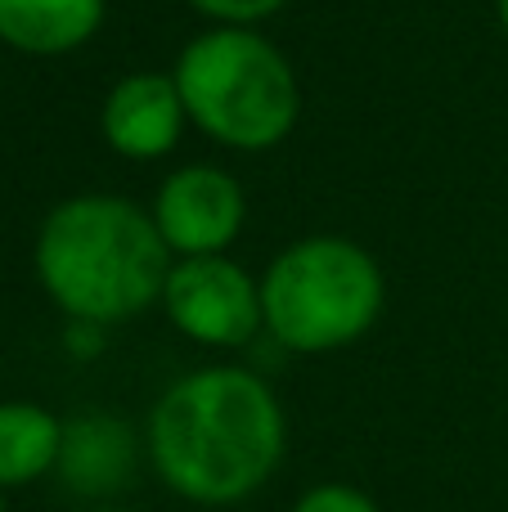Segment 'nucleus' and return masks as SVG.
<instances>
[{"mask_svg":"<svg viewBox=\"0 0 508 512\" xmlns=\"http://www.w3.org/2000/svg\"><path fill=\"white\" fill-rule=\"evenodd\" d=\"M288 454V418L275 387L239 364L176 378L149 409L144 459L176 499L234 508L275 481Z\"/></svg>","mask_w":508,"mask_h":512,"instance_id":"f257e3e1","label":"nucleus"},{"mask_svg":"<svg viewBox=\"0 0 508 512\" xmlns=\"http://www.w3.org/2000/svg\"><path fill=\"white\" fill-rule=\"evenodd\" d=\"M36 274L72 324H126L153 301L171 274L153 212L117 194H81L59 203L36 234Z\"/></svg>","mask_w":508,"mask_h":512,"instance_id":"f03ea898","label":"nucleus"},{"mask_svg":"<svg viewBox=\"0 0 508 512\" xmlns=\"http://www.w3.org/2000/svg\"><path fill=\"white\" fill-rule=\"evenodd\" d=\"M171 77L189 122L225 149H275L302 113V90L288 59L252 27H216L194 36Z\"/></svg>","mask_w":508,"mask_h":512,"instance_id":"7ed1b4c3","label":"nucleus"},{"mask_svg":"<svg viewBox=\"0 0 508 512\" xmlns=\"http://www.w3.org/2000/svg\"><path fill=\"white\" fill-rule=\"evenodd\" d=\"M383 297L378 261L338 234L293 243L261 274L266 333L297 355H329L360 342L383 315Z\"/></svg>","mask_w":508,"mask_h":512,"instance_id":"20e7f679","label":"nucleus"},{"mask_svg":"<svg viewBox=\"0 0 508 512\" xmlns=\"http://www.w3.org/2000/svg\"><path fill=\"white\" fill-rule=\"evenodd\" d=\"M167 319L198 346L234 351L266 328L261 279H252L230 256H176L162 283Z\"/></svg>","mask_w":508,"mask_h":512,"instance_id":"39448f33","label":"nucleus"},{"mask_svg":"<svg viewBox=\"0 0 508 512\" xmlns=\"http://www.w3.org/2000/svg\"><path fill=\"white\" fill-rule=\"evenodd\" d=\"M248 198L221 167H180L153 198V225L171 256H221L239 239Z\"/></svg>","mask_w":508,"mask_h":512,"instance_id":"423d86ee","label":"nucleus"},{"mask_svg":"<svg viewBox=\"0 0 508 512\" xmlns=\"http://www.w3.org/2000/svg\"><path fill=\"white\" fill-rule=\"evenodd\" d=\"M144 459V441L117 414H77L63 418V445L54 477L77 499H113L131 490Z\"/></svg>","mask_w":508,"mask_h":512,"instance_id":"0eeeda50","label":"nucleus"},{"mask_svg":"<svg viewBox=\"0 0 508 512\" xmlns=\"http://www.w3.org/2000/svg\"><path fill=\"white\" fill-rule=\"evenodd\" d=\"M99 122H104V140L113 144L122 158L149 162V158H162V153L176 149L189 113H185L176 77L135 72V77H122L108 90Z\"/></svg>","mask_w":508,"mask_h":512,"instance_id":"6e6552de","label":"nucleus"},{"mask_svg":"<svg viewBox=\"0 0 508 512\" xmlns=\"http://www.w3.org/2000/svg\"><path fill=\"white\" fill-rule=\"evenodd\" d=\"M104 23V0H0V41L23 54H68Z\"/></svg>","mask_w":508,"mask_h":512,"instance_id":"1a4fd4ad","label":"nucleus"},{"mask_svg":"<svg viewBox=\"0 0 508 512\" xmlns=\"http://www.w3.org/2000/svg\"><path fill=\"white\" fill-rule=\"evenodd\" d=\"M63 418L36 400H0V495L23 490L59 468Z\"/></svg>","mask_w":508,"mask_h":512,"instance_id":"9d476101","label":"nucleus"},{"mask_svg":"<svg viewBox=\"0 0 508 512\" xmlns=\"http://www.w3.org/2000/svg\"><path fill=\"white\" fill-rule=\"evenodd\" d=\"M293 512H383L365 490L347 486V481H320L306 495H297Z\"/></svg>","mask_w":508,"mask_h":512,"instance_id":"9b49d317","label":"nucleus"},{"mask_svg":"<svg viewBox=\"0 0 508 512\" xmlns=\"http://www.w3.org/2000/svg\"><path fill=\"white\" fill-rule=\"evenodd\" d=\"M189 5H194L198 14L216 18L221 27H252V23H261V18L279 14L288 0H189Z\"/></svg>","mask_w":508,"mask_h":512,"instance_id":"f8f14e48","label":"nucleus"},{"mask_svg":"<svg viewBox=\"0 0 508 512\" xmlns=\"http://www.w3.org/2000/svg\"><path fill=\"white\" fill-rule=\"evenodd\" d=\"M500 23H504V32H508V0H500Z\"/></svg>","mask_w":508,"mask_h":512,"instance_id":"ddd939ff","label":"nucleus"},{"mask_svg":"<svg viewBox=\"0 0 508 512\" xmlns=\"http://www.w3.org/2000/svg\"><path fill=\"white\" fill-rule=\"evenodd\" d=\"M0 512H5V495H0Z\"/></svg>","mask_w":508,"mask_h":512,"instance_id":"4468645a","label":"nucleus"}]
</instances>
